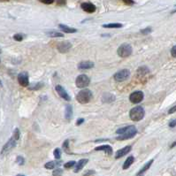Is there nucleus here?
Returning <instances> with one entry per match:
<instances>
[{
	"instance_id": "obj_35",
	"label": "nucleus",
	"mask_w": 176,
	"mask_h": 176,
	"mask_svg": "<svg viewBox=\"0 0 176 176\" xmlns=\"http://www.w3.org/2000/svg\"><path fill=\"white\" fill-rule=\"evenodd\" d=\"M171 54H172V56H173L174 58H176V45L172 48V50H171Z\"/></svg>"
},
{
	"instance_id": "obj_10",
	"label": "nucleus",
	"mask_w": 176,
	"mask_h": 176,
	"mask_svg": "<svg viewBox=\"0 0 176 176\" xmlns=\"http://www.w3.org/2000/svg\"><path fill=\"white\" fill-rule=\"evenodd\" d=\"M18 81L22 87H28L29 84L28 75L26 72H22L18 75Z\"/></svg>"
},
{
	"instance_id": "obj_24",
	"label": "nucleus",
	"mask_w": 176,
	"mask_h": 176,
	"mask_svg": "<svg viewBox=\"0 0 176 176\" xmlns=\"http://www.w3.org/2000/svg\"><path fill=\"white\" fill-rule=\"evenodd\" d=\"M114 99H115L114 96L113 95H111V94H104L103 96V98H102V100H103L104 103H110V102L114 101Z\"/></svg>"
},
{
	"instance_id": "obj_36",
	"label": "nucleus",
	"mask_w": 176,
	"mask_h": 176,
	"mask_svg": "<svg viewBox=\"0 0 176 176\" xmlns=\"http://www.w3.org/2000/svg\"><path fill=\"white\" fill-rule=\"evenodd\" d=\"M169 127H170V128H175V127H176V119L172 120V121L169 123Z\"/></svg>"
},
{
	"instance_id": "obj_20",
	"label": "nucleus",
	"mask_w": 176,
	"mask_h": 176,
	"mask_svg": "<svg viewBox=\"0 0 176 176\" xmlns=\"http://www.w3.org/2000/svg\"><path fill=\"white\" fill-rule=\"evenodd\" d=\"M152 163H153V159H151V161H149V162H148V163H147V164H146V165H145V166H143V167H142V169H141L138 173H137V176L142 175L144 172H146V171H147V170L151 167V164H152Z\"/></svg>"
},
{
	"instance_id": "obj_3",
	"label": "nucleus",
	"mask_w": 176,
	"mask_h": 176,
	"mask_svg": "<svg viewBox=\"0 0 176 176\" xmlns=\"http://www.w3.org/2000/svg\"><path fill=\"white\" fill-rule=\"evenodd\" d=\"M91 98H92V92L87 89H81L77 94V97H76L77 101L81 104H87L91 100Z\"/></svg>"
},
{
	"instance_id": "obj_13",
	"label": "nucleus",
	"mask_w": 176,
	"mask_h": 176,
	"mask_svg": "<svg viewBox=\"0 0 176 176\" xmlns=\"http://www.w3.org/2000/svg\"><path fill=\"white\" fill-rule=\"evenodd\" d=\"M81 8L86 13H92L96 11V6L91 3H83V4H81Z\"/></svg>"
},
{
	"instance_id": "obj_12",
	"label": "nucleus",
	"mask_w": 176,
	"mask_h": 176,
	"mask_svg": "<svg viewBox=\"0 0 176 176\" xmlns=\"http://www.w3.org/2000/svg\"><path fill=\"white\" fill-rule=\"evenodd\" d=\"M131 151V146L130 145H128V146H125L124 148L119 150L117 152H116V155H115V158H120L123 156L127 155L128 153H129Z\"/></svg>"
},
{
	"instance_id": "obj_4",
	"label": "nucleus",
	"mask_w": 176,
	"mask_h": 176,
	"mask_svg": "<svg viewBox=\"0 0 176 176\" xmlns=\"http://www.w3.org/2000/svg\"><path fill=\"white\" fill-rule=\"evenodd\" d=\"M132 51H133V49L129 43H122L118 48L117 53L121 58H128L132 54Z\"/></svg>"
},
{
	"instance_id": "obj_23",
	"label": "nucleus",
	"mask_w": 176,
	"mask_h": 176,
	"mask_svg": "<svg viewBox=\"0 0 176 176\" xmlns=\"http://www.w3.org/2000/svg\"><path fill=\"white\" fill-rule=\"evenodd\" d=\"M46 35L50 37H63L64 35L62 33H59L58 31H48L46 32Z\"/></svg>"
},
{
	"instance_id": "obj_16",
	"label": "nucleus",
	"mask_w": 176,
	"mask_h": 176,
	"mask_svg": "<svg viewBox=\"0 0 176 176\" xmlns=\"http://www.w3.org/2000/svg\"><path fill=\"white\" fill-rule=\"evenodd\" d=\"M89 162V159H87V158H83V159H81L80 161H79L78 163L76 164V166H75V173H78L80 172L85 166H86V164Z\"/></svg>"
},
{
	"instance_id": "obj_26",
	"label": "nucleus",
	"mask_w": 176,
	"mask_h": 176,
	"mask_svg": "<svg viewBox=\"0 0 176 176\" xmlns=\"http://www.w3.org/2000/svg\"><path fill=\"white\" fill-rule=\"evenodd\" d=\"M137 73L140 75H146L147 73H149V70L147 69V67H140L137 71Z\"/></svg>"
},
{
	"instance_id": "obj_42",
	"label": "nucleus",
	"mask_w": 176,
	"mask_h": 176,
	"mask_svg": "<svg viewBox=\"0 0 176 176\" xmlns=\"http://www.w3.org/2000/svg\"><path fill=\"white\" fill-rule=\"evenodd\" d=\"M2 87V82H1V81H0V88Z\"/></svg>"
},
{
	"instance_id": "obj_31",
	"label": "nucleus",
	"mask_w": 176,
	"mask_h": 176,
	"mask_svg": "<svg viewBox=\"0 0 176 176\" xmlns=\"http://www.w3.org/2000/svg\"><path fill=\"white\" fill-rule=\"evenodd\" d=\"M13 39L20 42V41H22V40H23V37H22V35H20V34H16V35H14V36H13Z\"/></svg>"
},
{
	"instance_id": "obj_32",
	"label": "nucleus",
	"mask_w": 176,
	"mask_h": 176,
	"mask_svg": "<svg viewBox=\"0 0 176 176\" xmlns=\"http://www.w3.org/2000/svg\"><path fill=\"white\" fill-rule=\"evenodd\" d=\"M13 136L14 137L15 139L19 140V138H20V130H19L18 128H16V129L14 130V133H13Z\"/></svg>"
},
{
	"instance_id": "obj_29",
	"label": "nucleus",
	"mask_w": 176,
	"mask_h": 176,
	"mask_svg": "<svg viewBox=\"0 0 176 176\" xmlns=\"http://www.w3.org/2000/svg\"><path fill=\"white\" fill-rule=\"evenodd\" d=\"M151 31H152V28H147L142 29V30H141V33L145 35V34H150V33H151Z\"/></svg>"
},
{
	"instance_id": "obj_7",
	"label": "nucleus",
	"mask_w": 176,
	"mask_h": 176,
	"mask_svg": "<svg viewBox=\"0 0 176 176\" xmlns=\"http://www.w3.org/2000/svg\"><path fill=\"white\" fill-rule=\"evenodd\" d=\"M129 76H130V72L128 69H122L114 75L113 78L118 82H122L124 81H127Z\"/></svg>"
},
{
	"instance_id": "obj_21",
	"label": "nucleus",
	"mask_w": 176,
	"mask_h": 176,
	"mask_svg": "<svg viewBox=\"0 0 176 176\" xmlns=\"http://www.w3.org/2000/svg\"><path fill=\"white\" fill-rule=\"evenodd\" d=\"M61 164V162H55V161H51V162H48L47 164H45L44 167L47 168V169H54V167L58 166Z\"/></svg>"
},
{
	"instance_id": "obj_1",
	"label": "nucleus",
	"mask_w": 176,
	"mask_h": 176,
	"mask_svg": "<svg viewBox=\"0 0 176 176\" xmlns=\"http://www.w3.org/2000/svg\"><path fill=\"white\" fill-rule=\"evenodd\" d=\"M118 135H119L117 137V140L122 141V140H128L130 138H133L136 135L137 130L134 126H128L125 128H121L116 131Z\"/></svg>"
},
{
	"instance_id": "obj_43",
	"label": "nucleus",
	"mask_w": 176,
	"mask_h": 176,
	"mask_svg": "<svg viewBox=\"0 0 176 176\" xmlns=\"http://www.w3.org/2000/svg\"><path fill=\"white\" fill-rule=\"evenodd\" d=\"M17 176H25V175H17Z\"/></svg>"
},
{
	"instance_id": "obj_30",
	"label": "nucleus",
	"mask_w": 176,
	"mask_h": 176,
	"mask_svg": "<svg viewBox=\"0 0 176 176\" xmlns=\"http://www.w3.org/2000/svg\"><path fill=\"white\" fill-rule=\"evenodd\" d=\"M54 157H56V159H59L60 157H61V152H60V150L59 149H56L54 151Z\"/></svg>"
},
{
	"instance_id": "obj_18",
	"label": "nucleus",
	"mask_w": 176,
	"mask_h": 176,
	"mask_svg": "<svg viewBox=\"0 0 176 176\" xmlns=\"http://www.w3.org/2000/svg\"><path fill=\"white\" fill-rule=\"evenodd\" d=\"M73 116V108L70 104H67L66 106V111H65V117L66 119H71Z\"/></svg>"
},
{
	"instance_id": "obj_34",
	"label": "nucleus",
	"mask_w": 176,
	"mask_h": 176,
	"mask_svg": "<svg viewBox=\"0 0 176 176\" xmlns=\"http://www.w3.org/2000/svg\"><path fill=\"white\" fill-rule=\"evenodd\" d=\"M68 144H69V141L68 140H66L64 144H63V148L66 151H67V148H68Z\"/></svg>"
},
{
	"instance_id": "obj_27",
	"label": "nucleus",
	"mask_w": 176,
	"mask_h": 176,
	"mask_svg": "<svg viewBox=\"0 0 176 176\" xmlns=\"http://www.w3.org/2000/svg\"><path fill=\"white\" fill-rule=\"evenodd\" d=\"M62 174H63V171H62L60 168H58V169H56V170H54V171H53V173H52V175L53 176H61L62 175Z\"/></svg>"
},
{
	"instance_id": "obj_37",
	"label": "nucleus",
	"mask_w": 176,
	"mask_h": 176,
	"mask_svg": "<svg viewBox=\"0 0 176 176\" xmlns=\"http://www.w3.org/2000/svg\"><path fill=\"white\" fill-rule=\"evenodd\" d=\"M95 175V171H88V172H86L85 174H84V176H89V175Z\"/></svg>"
},
{
	"instance_id": "obj_25",
	"label": "nucleus",
	"mask_w": 176,
	"mask_h": 176,
	"mask_svg": "<svg viewBox=\"0 0 176 176\" xmlns=\"http://www.w3.org/2000/svg\"><path fill=\"white\" fill-rule=\"evenodd\" d=\"M43 86V84L42 82H37V83H35V84L29 86L28 89H29L30 90H37V89H39L40 88H42Z\"/></svg>"
},
{
	"instance_id": "obj_22",
	"label": "nucleus",
	"mask_w": 176,
	"mask_h": 176,
	"mask_svg": "<svg viewBox=\"0 0 176 176\" xmlns=\"http://www.w3.org/2000/svg\"><path fill=\"white\" fill-rule=\"evenodd\" d=\"M103 27L105 28H120L123 27V25L120 23H110V24H104L103 25Z\"/></svg>"
},
{
	"instance_id": "obj_11",
	"label": "nucleus",
	"mask_w": 176,
	"mask_h": 176,
	"mask_svg": "<svg viewBox=\"0 0 176 176\" xmlns=\"http://www.w3.org/2000/svg\"><path fill=\"white\" fill-rule=\"evenodd\" d=\"M56 91L58 92V94H59V96L62 98H64L65 100H66V101H70L71 100V98L69 97L68 93L66 91V89L61 85H57L56 86Z\"/></svg>"
},
{
	"instance_id": "obj_40",
	"label": "nucleus",
	"mask_w": 176,
	"mask_h": 176,
	"mask_svg": "<svg viewBox=\"0 0 176 176\" xmlns=\"http://www.w3.org/2000/svg\"><path fill=\"white\" fill-rule=\"evenodd\" d=\"M123 2L127 4H134V1L133 0H123Z\"/></svg>"
},
{
	"instance_id": "obj_14",
	"label": "nucleus",
	"mask_w": 176,
	"mask_h": 176,
	"mask_svg": "<svg viewBox=\"0 0 176 176\" xmlns=\"http://www.w3.org/2000/svg\"><path fill=\"white\" fill-rule=\"evenodd\" d=\"M94 66V63L92 61H82L81 63L78 64V68L79 69H83V70H86V69H90Z\"/></svg>"
},
{
	"instance_id": "obj_17",
	"label": "nucleus",
	"mask_w": 176,
	"mask_h": 176,
	"mask_svg": "<svg viewBox=\"0 0 176 176\" xmlns=\"http://www.w3.org/2000/svg\"><path fill=\"white\" fill-rule=\"evenodd\" d=\"M95 150L96 151H103L108 155H112V153H113V149L110 145H101L99 147H97Z\"/></svg>"
},
{
	"instance_id": "obj_39",
	"label": "nucleus",
	"mask_w": 176,
	"mask_h": 176,
	"mask_svg": "<svg viewBox=\"0 0 176 176\" xmlns=\"http://www.w3.org/2000/svg\"><path fill=\"white\" fill-rule=\"evenodd\" d=\"M175 112H176V105L175 106H174L173 108H171V109L169 110L168 113H169V114H172V113H175Z\"/></svg>"
},
{
	"instance_id": "obj_2",
	"label": "nucleus",
	"mask_w": 176,
	"mask_h": 176,
	"mask_svg": "<svg viewBox=\"0 0 176 176\" xmlns=\"http://www.w3.org/2000/svg\"><path fill=\"white\" fill-rule=\"evenodd\" d=\"M144 114H145V112L142 106H136L133 109H131L129 113V117L134 121H139L143 119Z\"/></svg>"
},
{
	"instance_id": "obj_15",
	"label": "nucleus",
	"mask_w": 176,
	"mask_h": 176,
	"mask_svg": "<svg viewBox=\"0 0 176 176\" xmlns=\"http://www.w3.org/2000/svg\"><path fill=\"white\" fill-rule=\"evenodd\" d=\"M59 28L61 29V31H63L64 33L73 34V33L77 32V29H76V28H70V27H68V26H66V25H64V24H59Z\"/></svg>"
},
{
	"instance_id": "obj_5",
	"label": "nucleus",
	"mask_w": 176,
	"mask_h": 176,
	"mask_svg": "<svg viewBox=\"0 0 176 176\" xmlns=\"http://www.w3.org/2000/svg\"><path fill=\"white\" fill-rule=\"evenodd\" d=\"M89 82H90V79L89 78V76L86 75H79L78 77L76 78V81H75L76 86L80 89H83V88L88 87L89 85Z\"/></svg>"
},
{
	"instance_id": "obj_33",
	"label": "nucleus",
	"mask_w": 176,
	"mask_h": 176,
	"mask_svg": "<svg viewBox=\"0 0 176 176\" xmlns=\"http://www.w3.org/2000/svg\"><path fill=\"white\" fill-rule=\"evenodd\" d=\"M16 161H17V163H18L19 165H23V164H24V162H25V161H24V158L20 156H19L18 157H17Z\"/></svg>"
},
{
	"instance_id": "obj_6",
	"label": "nucleus",
	"mask_w": 176,
	"mask_h": 176,
	"mask_svg": "<svg viewBox=\"0 0 176 176\" xmlns=\"http://www.w3.org/2000/svg\"><path fill=\"white\" fill-rule=\"evenodd\" d=\"M17 139H15L14 137L13 136L12 138H10V140L4 144V146L3 147L2 151H1V155H5L7 154L9 151H11L15 146H16V142H17Z\"/></svg>"
},
{
	"instance_id": "obj_9",
	"label": "nucleus",
	"mask_w": 176,
	"mask_h": 176,
	"mask_svg": "<svg viewBox=\"0 0 176 176\" xmlns=\"http://www.w3.org/2000/svg\"><path fill=\"white\" fill-rule=\"evenodd\" d=\"M129 100L133 104H138L143 100V93L142 91H135L130 95Z\"/></svg>"
},
{
	"instance_id": "obj_8",
	"label": "nucleus",
	"mask_w": 176,
	"mask_h": 176,
	"mask_svg": "<svg viewBox=\"0 0 176 176\" xmlns=\"http://www.w3.org/2000/svg\"><path fill=\"white\" fill-rule=\"evenodd\" d=\"M58 51L61 53H66L71 48H72V44L71 43H69L68 41H64L59 43V44L57 45Z\"/></svg>"
},
{
	"instance_id": "obj_19",
	"label": "nucleus",
	"mask_w": 176,
	"mask_h": 176,
	"mask_svg": "<svg viewBox=\"0 0 176 176\" xmlns=\"http://www.w3.org/2000/svg\"><path fill=\"white\" fill-rule=\"evenodd\" d=\"M134 160H135V158H134V157L133 156H130L128 157L127 159H126V161H125V163L123 164V166H122V168L124 169V170H126V169H128L133 163H134Z\"/></svg>"
},
{
	"instance_id": "obj_41",
	"label": "nucleus",
	"mask_w": 176,
	"mask_h": 176,
	"mask_svg": "<svg viewBox=\"0 0 176 176\" xmlns=\"http://www.w3.org/2000/svg\"><path fill=\"white\" fill-rule=\"evenodd\" d=\"M84 122V119H79L78 120H77V125H81V123H83Z\"/></svg>"
},
{
	"instance_id": "obj_28",
	"label": "nucleus",
	"mask_w": 176,
	"mask_h": 176,
	"mask_svg": "<svg viewBox=\"0 0 176 176\" xmlns=\"http://www.w3.org/2000/svg\"><path fill=\"white\" fill-rule=\"evenodd\" d=\"M75 165V161H69V162L66 163L64 166H65V168H71V167H73Z\"/></svg>"
},
{
	"instance_id": "obj_38",
	"label": "nucleus",
	"mask_w": 176,
	"mask_h": 176,
	"mask_svg": "<svg viewBox=\"0 0 176 176\" xmlns=\"http://www.w3.org/2000/svg\"><path fill=\"white\" fill-rule=\"evenodd\" d=\"M42 2H43V4H52V3L54 2V0H42Z\"/></svg>"
}]
</instances>
